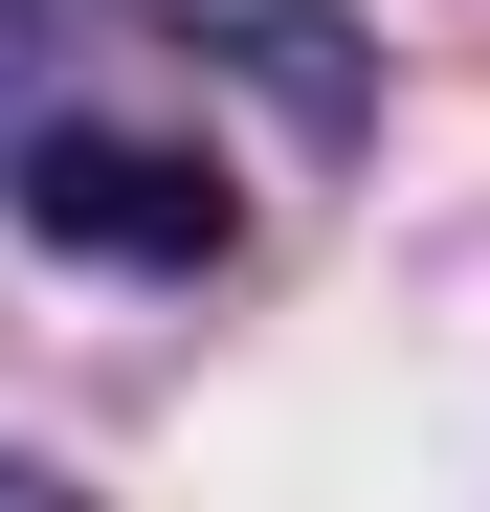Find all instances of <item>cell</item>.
Wrapping results in <instances>:
<instances>
[{
    "label": "cell",
    "instance_id": "obj_1",
    "mask_svg": "<svg viewBox=\"0 0 490 512\" xmlns=\"http://www.w3.org/2000/svg\"><path fill=\"white\" fill-rule=\"evenodd\" d=\"M0 201H23V245H67V268H156V290L245 268V179L201 134H156V112H0Z\"/></svg>",
    "mask_w": 490,
    "mask_h": 512
},
{
    "label": "cell",
    "instance_id": "obj_2",
    "mask_svg": "<svg viewBox=\"0 0 490 512\" xmlns=\"http://www.w3.org/2000/svg\"><path fill=\"white\" fill-rule=\"evenodd\" d=\"M67 45H201L290 134H379V23L357 0H0V90H45Z\"/></svg>",
    "mask_w": 490,
    "mask_h": 512
},
{
    "label": "cell",
    "instance_id": "obj_3",
    "mask_svg": "<svg viewBox=\"0 0 490 512\" xmlns=\"http://www.w3.org/2000/svg\"><path fill=\"white\" fill-rule=\"evenodd\" d=\"M0 512H90V490H67V468H45V446H0Z\"/></svg>",
    "mask_w": 490,
    "mask_h": 512
}]
</instances>
